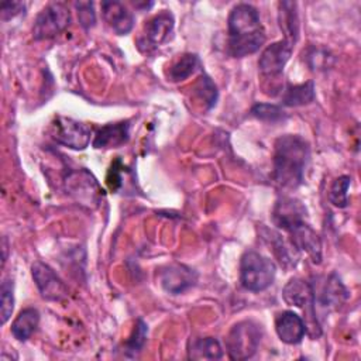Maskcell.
Returning <instances> with one entry per match:
<instances>
[{
	"label": "cell",
	"mask_w": 361,
	"mask_h": 361,
	"mask_svg": "<svg viewBox=\"0 0 361 361\" xmlns=\"http://www.w3.org/2000/svg\"><path fill=\"white\" fill-rule=\"evenodd\" d=\"M51 135L61 145L72 149H85L90 142L92 130L85 123L58 116L51 126Z\"/></svg>",
	"instance_id": "7"
},
{
	"label": "cell",
	"mask_w": 361,
	"mask_h": 361,
	"mask_svg": "<svg viewBox=\"0 0 361 361\" xmlns=\"http://www.w3.org/2000/svg\"><path fill=\"white\" fill-rule=\"evenodd\" d=\"M31 274L42 298L47 300H62L66 298L68 289L65 283L49 265L35 261L31 267Z\"/></svg>",
	"instance_id": "8"
},
{
	"label": "cell",
	"mask_w": 361,
	"mask_h": 361,
	"mask_svg": "<svg viewBox=\"0 0 361 361\" xmlns=\"http://www.w3.org/2000/svg\"><path fill=\"white\" fill-rule=\"evenodd\" d=\"M1 292V306H0V316L1 323L4 324L13 312L14 307V295H13V282L10 279H4L0 288Z\"/></svg>",
	"instance_id": "26"
},
{
	"label": "cell",
	"mask_w": 361,
	"mask_h": 361,
	"mask_svg": "<svg viewBox=\"0 0 361 361\" xmlns=\"http://www.w3.org/2000/svg\"><path fill=\"white\" fill-rule=\"evenodd\" d=\"M314 100V86L309 80L300 85H288L282 93V103L285 106H303Z\"/></svg>",
	"instance_id": "21"
},
{
	"label": "cell",
	"mask_w": 361,
	"mask_h": 361,
	"mask_svg": "<svg viewBox=\"0 0 361 361\" xmlns=\"http://www.w3.org/2000/svg\"><path fill=\"white\" fill-rule=\"evenodd\" d=\"M275 330L281 341L286 344H298L306 334L303 319L292 310L281 312L275 319Z\"/></svg>",
	"instance_id": "14"
},
{
	"label": "cell",
	"mask_w": 361,
	"mask_h": 361,
	"mask_svg": "<svg viewBox=\"0 0 361 361\" xmlns=\"http://www.w3.org/2000/svg\"><path fill=\"white\" fill-rule=\"evenodd\" d=\"M24 8H25V4L21 3V1H6V3H1V6H0L1 18L3 20L13 18L18 13L24 11Z\"/></svg>",
	"instance_id": "29"
},
{
	"label": "cell",
	"mask_w": 361,
	"mask_h": 361,
	"mask_svg": "<svg viewBox=\"0 0 361 361\" xmlns=\"http://www.w3.org/2000/svg\"><path fill=\"white\" fill-rule=\"evenodd\" d=\"M282 298L289 306L299 307L305 312L306 320V333L310 334V337L316 338L322 334L316 312H314V289L312 285L300 278H292L282 289Z\"/></svg>",
	"instance_id": "4"
},
{
	"label": "cell",
	"mask_w": 361,
	"mask_h": 361,
	"mask_svg": "<svg viewBox=\"0 0 361 361\" xmlns=\"http://www.w3.org/2000/svg\"><path fill=\"white\" fill-rule=\"evenodd\" d=\"M196 90L199 93V97L207 104V107H212L217 100V90L214 83L210 80L209 76L203 75L196 86Z\"/></svg>",
	"instance_id": "27"
},
{
	"label": "cell",
	"mask_w": 361,
	"mask_h": 361,
	"mask_svg": "<svg viewBox=\"0 0 361 361\" xmlns=\"http://www.w3.org/2000/svg\"><path fill=\"white\" fill-rule=\"evenodd\" d=\"M130 137V124L128 121H120L114 124H106L94 135L93 147L94 148H116L127 142Z\"/></svg>",
	"instance_id": "16"
},
{
	"label": "cell",
	"mask_w": 361,
	"mask_h": 361,
	"mask_svg": "<svg viewBox=\"0 0 361 361\" xmlns=\"http://www.w3.org/2000/svg\"><path fill=\"white\" fill-rule=\"evenodd\" d=\"M289 234L292 247L298 251H305L314 264L322 261V243L317 233L309 226L307 221H302L298 226L286 231Z\"/></svg>",
	"instance_id": "12"
},
{
	"label": "cell",
	"mask_w": 361,
	"mask_h": 361,
	"mask_svg": "<svg viewBox=\"0 0 361 361\" xmlns=\"http://www.w3.org/2000/svg\"><path fill=\"white\" fill-rule=\"evenodd\" d=\"M223 348L213 337L196 338L189 345V358L192 360H220Z\"/></svg>",
	"instance_id": "20"
},
{
	"label": "cell",
	"mask_w": 361,
	"mask_h": 361,
	"mask_svg": "<svg viewBox=\"0 0 361 361\" xmlns=\"http://www.w3.org/2000/svg\"><path fill=\"white\" fill-rule=\"evenodd\" d=\"M276 267L268 257L248 250L240 259V282L251 292H262L269 288L275 279Z\"/></svg>",
	"instance_id": "3"
},
{
	"label": "cell",
	"mask_w": 361,
	"mask_h": 361,
	"mask_svg": "<svg viewBox=\"0 0 361 361\" xmlns=\"http://www.w3.org/2000/svg\"><path fill=\"white\" fill-rule=\"evenodd\" d=\"M38 323H39V313L37 309L34 307L23 309L11 324V334L18 341H25L37 330Z\"/></svg>",
	"instance_id": "19"
},
{
	"label": "cell",
	"mask_w": 361,
	"mask_h": 361,
	"mask_svg": "<svg viewBox=\"0 0 361 361\" xmlns=\"http://www.w3.org/2000/svg\"><path fill=\"white\" fill-rule=\"evenodd\" d=\"M147 336H148V326L141 319H138L137 323H135L133 334L126 341V353L130 357L137 355L142 350V347L147 341Z\"/></svg>",
	"instance_id": "25"
},
{
	"label": "cell",
	"mask_w": 361,
	"mask_h": 361,
	"mask_svg": "<svg viewBox=\"0 0 361 361\" xmlns=\"http://www.w3.org/2000/svg\"><path fill=\"white\" fill-rule=\"evenodd\" d=\"M351 185V178L347 175L338 176L329 192V200L336 206V207H347L348 206V189Z\"/></svg>",
	"instance_id": "23"
},
{
	"label": "cell",
	"mask_w": 361,
	"mask_h": 361,
	"mask_svg": "<svg viewBox=\"0 0 361 361\" xmlns=\"http://www.w3.org/2000/svg\"><path fill=\"white\" fill-rule=\"evenodd\" d=\"M309 158V144L300 135L279 137L274 149V180L283 189H296L305 179Z\"/></svg>",
	"instance_id": "1"
},
{
	"label": "cell",
	"mask_w": 361,
	"mask_h": 361,
	"mask_svg": "<svg viewBox=\"0 0 361 361\" xmlns=\"http://www.w3.org/2000/svg\"><path fill=\"white\" fill-rule=\"evenodd\" d=\"M293 51V44L281 39L268 45L258 61V68L264 76H278L282 73Z\"/></svg>",
	"instance_id": "9"
},
{
	"label": "cell",
	"mask_w": 361,
	"mask_h": 361,
	"mask_svg": "<svg viewBox=\"0 0 361 361\" xmlns=\"http://www.w3.org/2000/svg\"><path fill=\"white\" fill-rule=\"evenodd\" d=\"M278 21L279 27L285 34L286 41L295 42L299 37V17L296 10V3L293 1H282L279 3V11H278Z\"/></svg>",
	"instance_id": "18"
},
{
	"label": "cell",
	"mask_w": 361,
	"mask_h": 361,
	"mask_svg": "<svg viewBox=\"0 0 361 361\" xmlns=\"http://www.w3.org/2000/svg\"><path fill=\"white\" fill-rule=\"evenodd\" d=\"M348 296H350L348 290L345 289L340 278L336 274H331L327 278L326 285L319 296V303L323 307L337 309L340 305H343L348 299Z\"/></svg>",
	"instance_id": "17"
},
{
	"label": "cell",
	"mask_w": 361,
	"mask_h": 361,
	"mask_svg": "<svg viewBox=\"0 0 361 361\" xmlns=\"http://www.w3.org/2000/svg\"><path fill=\"white\" fill-rule=\"evenodd\" d=\"M199 58L195 54H185L182 55L171 68L168 72V78L171 82H180L186 78H189L196 68L199 66Z\"/></svg>",
	"instance_id": "22"
},
{
	"label": "cell",
	"mask_w": 361,
	"mask_h": 361,
	"mask_svg": "<svg viewBox=\"0 0 361 361\" xmlns=\"http://www.w3.org/2000/svg\"><path fill=\"white\" fill-rule=\"evenodd\" d=\"M196 272L182 264L168 265L159 272L161 286L171 295H179L190 289L196 283Z\"/></svg>",
	"instance_id": "11"
},
{
	"label": "cell",
	"mask_w": 361,
	"mask_h": 361,
	"mask_svg": "<svg viewBox=\"0 0 361 361\" xmlns=\"http://www.w3.org/2000/svg\"><path fill=\"white\" fill-rule=\"evenodd\" d=\"M306 207L295 197L282 196L276 200L272 210V221L278 228L283 231L290 230L302 221H306Z\"/></svg>",
	"instance_id": "10"
},
{
	"label": "cell",
	"mask_w": 361,
	"mask_h": 361,
	"mask_svg": "<svg viewBox=\"0 0 361 361\" xmlns=\"http://www.w3.org/2000/svg\"><path fill=\"white\" fill-rule=\"evenodd\" d=\"M228 54L243 58L257 52L267 39L258 10L247 3L234 6L228 16Z\"/></svg>",
	"instance_id": "2"
},
{
	"label": "cell",
	"mask_w": 361,
	"mask_h": 361,
	"mask_svg": "<svg viewBox=\"0 0 361 361\" xmlns=\"http://www.w3.org/2000/svg\"><path fill=\"white\" fill-rule=\"evenodd\" d=\"M173 16L164 10L154 16L144 27V37L141 38L140 44L148 48H155L171 38L173 31Z\"/></svg>",
	"instance_id": "13"
},
{
	"label": "cell",
	"mask_w": 361,
	"mask_h": 361,
	"mask_svg": "<svg viewBox=\"0 0 361 361\" xmlns=\"http://www.w3.org/2000/svg\"><path fill=\"white\" fill-rule=\"evenodd\" d=\"M78 8V16H79V21L85 28H89L94 24L96 21V16H94V10H93V3L89 1H80L75 4Z\"/></svg>",
	"instance_id": "28"
},
{
	"label": "cell",
	"mask_w": 361,
	"mask_h": 361,
	"mask_svg": "<svg viewBox=\"0 0 361 361\" xmlns=\"http://www.w3.org/2000/svg\"><path fill=\"white\" fill-rule=\"evenodd\" d=\"M261 343V329L252 320H243L234 324L226 338V348L233 360L251 358Z\"/></svg>",
	"instance_id": "5"
},
{
	"label": "cell",
	"mask_w": 361,
	"mask_h": 361,
	"mask_svg": "<svg viewBox=\"0 0 361 361\" xmlns=\"http://www.w3.org/2000/svg\"><path fill=\"white\" fill-rule=\"evenodd\" d=\"M103 17L118 35L128 34L134 27V14L120 1H103Z\"/></svg>",
	"instance_id": "15"
},
{
	"label": "cell",
	"mask_w": 361,
	"mask_h": 361,
	"mask_svg": "<svg viewBox=\"0 0 361 361\" xmlns=\"http://www.w3.org/2000/svg\"><path fill=\"white\" fill-rule=\"evenodd\" d=\"M71 23V11L65 3L55 1L45 6L37 16L32 27L35 39H48L62 32Z\"/></svg>",
	"instance_id": "6"
},
{
	"label": "cell",
	"mask_w": 361,
	"mask_h": 361,
	"mask_svg": "<svg viewBox=\"0 0 361 361\" xmlns=\"http://www.w3.org/2000/svg\"><path fill=\"white\" fill-rule=\"evenodd\" d=\"M251 116H254L258 120L268 121V123H275L281 121L286 117L283 109L281 106L272 104V103H257L251 109Z\"/></svg>",
	"instance_id": "24"
}]
</instances>
